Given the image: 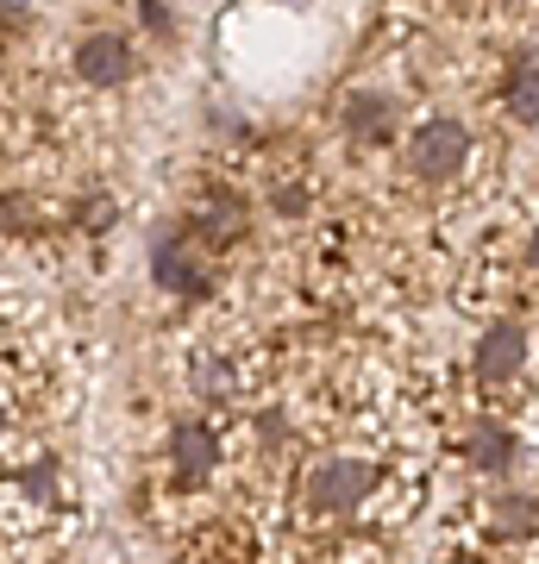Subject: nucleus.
<instances>
[{"label": "nucleus", "instance_id": "obj_1", "mask_svg": "<svg viewBox=\"0 0 539 564\" xmlns=\"http://www.w3.org/2000/svg\"><path fill=\"white\" fill-rule=\"evenodd\" d=\"M370 489H377V470L358 458H326L314 464V477H308V502L320 514H352V508L370 502Z\"/></svg>", "mask_w": 539, "mask_h": 564}, {"label": "nucleus", "instance_id": "obj_2", "mask_svg": "<svg viewBox=\"0 0 539 564\" xmlns=\"http://www.w3.org/2000/svg\"><path fill=\"white\" fill-rule=\"evenodd\" d=\"M408 158H414V170L427 182H452L464 170V158H471V132L459 120H427L414 132V151Z\"/></svg>", "mask_w": 539, "mask_h": 564}, {"label": "nucleus", "instance_id": "obj_3", "mask_svg": "<svg viewBox=\"0 0 539 564\" xmlns=\"http://www.w3.org/2000/svg\"><path fill=\"white\" fill-rule=\"evenodd\" d=\"M132 39H120V32H88V39L76 44V76L88 82V88H120V82H132Z\"/></svg>", "mask_w": 539, "mask_h": 564}, {"label": "nucleus", "instance_id": "obj_4", "mask_svg": "<svg viewBox=\"0 0 539 564\" xmlns=\"http://www.w3.org/2000/svg\"><path fill=\"white\" fill-rule=\"evenodd\" d=\"M170 458H176V477L182 484H201L214 464H220V440L207 421H176L170 426Z\"/></svg>", "mask_w": 539, "mask_h": 564}, {"label": "nucleus", "instance_id": "obj_5", "mask_svg": "<svg viewBox=\"0 0 539 564\" xmlns=\"http://www.w3.org/2000/svg\"><path fill=\"white\" fill-rule=\"evenodd\" d=\"M520 364H527V326L496 321V326H489V333L477 339V377L502 383V377H515Z\"/></svg>", "mask_w": 539, "mask_h": 564}, {"label": "nucleus", "instance_id": "obj_6", "mask_svg": "<svg viewBox=\"0 0 539 564\" xmlns=\"http://www.w3.org/2000/svg\"><path fill=\"white\" fill-rule=\"evenodd\" d=\"M345 132L358 144H389L396 139V101L377 95V88H358V95L345 101Z\"/></svg>", "mask_w": 539, "mask_h": 564}, {"label": "nucleus", "instance_id": "obj_7", "mask_svg": "<svg viewBox=\"0 0 539 564\" xmlns=\"http://www.w3.org/2000/svg\"><path fill=\"white\" fill-rule=\"evenodd\" d=\"M151 270H158V282L170 289V295H207V276H201L195 251H188V245H176V239L151 245Z\"/></svg>", "mask_w": 539, "mask_h": 564}, {"label": "nucleus", "instance_id": "obj_8", "mask_svg": "<svg viewBox=\"0 0 539 564\" xmlns=\"http://www.w3.org/2000/svg\"><path fill=\"white\" fill-rule=\"evenodd\" d=\"M502 101H508V113H515V120L539 126V63H515V69H508Z\"/></svg>", "mask_w": 539, "mask_h": 564}, {"label": "nucleus", "instance_id": "obj_9", "mask_svg": "<svg viewBox=\"0 0 539 564\" xmlns=\"http://www.w3.org/2000/svg\"><path fill=\"white\" fill-rule=\"evenodd\" d=\"M515 433H508V426H496V421H483L477 426V440H471V464H477V470H508V464H515Z\"/></svg>", "mask_w": 539, "mask_h": 564}, {"label": "nucleus", "instance_id": "obj_10", "mask_svg": "<svg viewBox=\"0 0 539 564\" xmlns=\"http://www.w3.org/2000/svg\"><path fill=\"white\" fill-rule=\"evenodd\" d=\"M496 527L508 533V540H520V533H533V527H539L533 496H502V502H496Z\"/></svg>", "mask_w": 539, "mask_h": 564}, {"label": "nucleus", "instance_id": "obj_11", "mask_svg": "<svg viewBox=\"0 0 539 564\" xmlns=\"http://www.w3.org/2000/svg\"><path fill=\"white\" fill-rule=\"evenodd\" d=\"M82 220H88V232H107L114 226V195H88L82 202Z\"/></svg>", "mask_w": 539, "mask_h": 564}, {"label": "nucleus", "instance_id": "obj_12", "mask_svg": "<svg viewBox=\"0 0 539 564\" xmlns=\"http://www.w3.org/2000/svg\"><path fill=\"white\" fill-rule=\"evenodd\" d=\"M139 20H144V32L170 39V7H163V0H139Z\"/></svg>", "mask_w": 539, "mask_h": 564}, {"label": "nucleus", "instance_id": "obj_13", "mask_svg": "<svg viewBox=\"0 0 539 564\" xmlns=\"http://www.w3.org/2000/svg\"><path fill=\"white\" fill-rule=\"evenodd\" d=\"M301 207H308L301 202V188H277V214H301Z\"/></svg>", "mask_w": 539, "mask_h": 564}, {"label": "nucleus", "instance_id": "obj_14", "mask_svg": "<svg viewBox=\"0 0 539 564\" xmlns=\"http://www.w3.org/2000/svg\"><path fill=\"white\" fill-rule=\"evenodd\" d=\"M25 484L39 489V496H51V489H57V484H51V464H39V470H32V477H25Z\"/></svg>", "mask_w": 539, "mask_h": 564}, {"label": "nucleus", "instance_id": "obj_15", "mask_svg": "<svg viewBox=\"0 0 539 564\" xmlns=\"http://www.w3.org/2000/svg\"><path fill=\"white\" fill-rule=\"evenodd\" d=\"M533 270H539V232H533Z\"/></svg>", "mask_w": 539, "mask_h": 564}, {"label": "nucleus", "instance_id": "obj_16", "mask_svg": "<svg viewBox=\"0 0 539 564\" xmlns=\"http://www.w3.org/2000/svg\"><path fill=\"white\" fill-rule=\"evenodd\" d=\"M0 426H7V402H0Z\"/></svg>", "mask_w": 539, "mask_h": 564}]
</instances>
